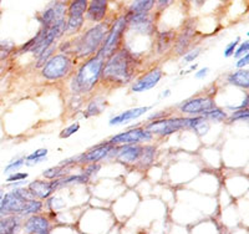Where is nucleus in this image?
Wrapping results in <instances>:
<instances>
[{
  "label": "nucleus",
  "mask_w": 249,
  "mask_h": 234,
  "mask_svg": "<svg viewBox=\"0 0 249 234\" xmlns=\"http://www.w3.org/2000/svg\"><path fill=\"white\" fill-rule=\"evenodd\" d=\"M133 59L127 50H121L111 55L110 59L102 68V80L115 84H127L133 75Z\"/></svg>",
  "instance_id": "f257e3e1"
},
{
  "label": "nucleus",
  "mask_w": 249,
  "mask_h": 234,
  "mask_svg": "<svg viewBox=\"0 0 249 234\" xmlns=\"http://www.w3.org/2000/svg\"><path fill=\"white\" fill-rule=\"evenodd\" d=\"M104 62H105V59L100 56L99 54L89 59L80 68L79 72L72 80V84H71L72 91L77 93H86L92 90L93 86L101 79Z\"/></svg>",
  "instance_id": "f03ea898"
},
{
  "label": "nucleus",
  "mask_w": 249,
  "mask_h": 234,
  "mask_svg": "<svg viewBox=\"0 0 249 234\" xmlns=\"http://www.w3.org/2000/svg\"><path fill=\"white\" fill-rule=\"evenodd\" d=\"M106 29H107L106 24H100L86 31L84 36L77 42V57H86L89 55H92L100 48L102 40L105 39Z\"/></svg>",
  "instance_id": "7ed1b4c3"
},
{
  "label": "nucleus",
  "mask_w": 249,
  "mask_h": 234,
  "mask_svg": "<svg viewBox=\"0 0 249 234\" xmlns=\"http://www.w3.org/2000/svg\"><path fill=\"white\" fill-rule=\"evenodd\" d=\"M202 117H193V119H182V117H173V119L157 120L148 125L144 130L151 133H159V135H170L181 128H195Z\"/></svg>",
  "instance_id": "20e7f679"
},
{
  "label": "nucleus",
  "mask_w": 249,
  "mask_h": 234,
  "mask_svg": "<svg viewBox=\"0 0 249 234\" xmlns=\"http://www.w3.org/2000/svg\"><path fill=\"white\" fill-rule=\"evenodd\" d=\"M126 26H127V20H126V18L121 17L119 19H116V21L113 23L112 28L108 31L107 37H105L106 40L104 42V45H102V48L97 53L100 56H102L104 59H107L111 55L115 54V50H116L117 45H119V42L121 40V36L124 34Z\"/></svg>",
  "instance_id": "39448f33"
},
{
  "label": "nucleus",
  "mask_w": 249,
  "mask_h": 234,
  "mask_svg": "<svg viewBox=\"0 0 249 234\" xmlns=\"http://www.w3.org/2000/svg\"><path fill=\"white\" fill-rule=\"evenodd\" d=\"M71 70V60L66 55L59 54L49 59L43 66V76L48 80H57L66 76Z\"/></svg>",
  "instance_id": "423d86ee"
},
{
  "label": "nucleus",
  "mask_w": 249,
  "mask_h": 234,
  "mask_svg": "<svg viewBox=\"0 0 249 234\" xmlns=\"http://www.w3.org/2000/svg\"><path fill=\"white\" fill-rule=\"evenodd\" d=\"M86 0H75L69 6V19L66 23V30L69 33H75L81 29L84 24V13L88 10Z\"/></svg>",
  "instance_id": "0eeeda50"
},
{
  "label": "nucleus",
  "mask_w": 249,
  "mask_h": 234,
  "mask_svg": "<svg viewBox=\"0 0 249 234\" xmlns=\"http://www.w3.org/2000/svg\"><path fill=\"white\" fill-rule=\"evenodd\" d=\"M151 138H152V133L148 132L147 130H144V128H132L130 131L116 135L115 137H112L110 142L115 144H136L139 142L150 141Z\"/></svg>",
  "instance_id": "6e6552de"
},
{
  "label": "nucleus",
  "mask_w": 249,
  "mask_h": 234,
  "mask_svg": "<svg viewBox=\"0 0 249 234\" xmlns=\"http://www.w3.org/2000/svg\"><path fill=\"white\" fill-rule=\"evenodd\" d=\"M213 108H215V104L210 97H197V99H192L190 101L184 102L181 106L182 112L190 113V115H197V113L204 115L206 112L212 111Z\"/></svg>",
  "instance_id": "1a4fd4ad"
},
{
  "label": "nucleus",
  "mask_w": 249,
  "mask_h": 234,
  "mask_svg": "<svg viewBox=\"0 0 249 234\" xmlns=\"http://www.w3.org/2000/svg\"><path fill=\"white\" fill-rule=\"evenodd\" d=\"M26 200L19 197L13 189L12 192L6 193L1 200V215L3 217L9 215H21V211L24 208Z\"/></svg>",
  "instance_id": "9d476101"
},
{
  "label": "nucleus",
  "mask_w": 249,
  "mask_h": 234,
  "mask_svg": "<svg viewBox=\"0 0 249 234\" xmlns=\"http://www.w3.org/2000/svg\"><path fill=\"white\" fill-rule=\"evenodd\" d=\"M65 4L56 3L54 6L46 9L45 12L40 17V21L43 24L41 29H50L51 26H54L55 24L60 23L64 20V15H65Z\"/></svg>",
  "instance_id": "9b49d317"
},
{
  "label": "nucleus",
  "mask_w": 249,
  "mask_h": 234,
  "mask_svg": "<svg viewBox=\"0 0 249 234\" xmlns=\"http://www.w3.org/2000/svg\"><path fill=\"white\" fill-rule=\"evenodd\" d=\"M161 77V69H153V70H151L150 72L143 75L141 79H139L133 84L132 91H135V92H143V91L151 90V89H153L156 85L159 84Z\"/></svg>",
  "instance_id": "f8f14e48"
},
{
  "label": "nucleus",
  "mask_w": 249,
  "mask_h": 234,
  "mask_svg": "<svg viewBox=\"0 0 249 234\" xmlns=\"http://www.w3.org/2000/svg\"><path fill=\"white\" fill-rule=\"evenodd\" d=\"M60 186V180H53V182H45V180H34L29 184V191L35 198L45 199L55 189Z\"/></svg>",
  "instance_id": "ddd939ff"
},
{
  "label": "nucleus",
  "mask_w": 249,
  "mask_h": 234,
  "mask_svg": "<svg viewBox=\"0 0 249 234\" xmlns=\"http://www.w3.org/2000/svg\"><path fill=\"white\" fill-rule=\"evenodd\" d=\"M143 147L137 144H128V146L120 147L117 150V158L124 163H135L142 156Z\"/></svg>",
  "instance_id": "4468645a"
},
{
  "label": "nucleus",
  "mask_w": 249,
  "mask_h": 234,
  "mask_svg": "<svg viewBox=\"0 0 249 234\" xmlns=\"http://www.w3.org/2000/svg\"><path fill=\"white\" fill-rule=\"evenodd\" d=\"M25 232L29 234H49L50 232V223L46 218L34 216L25 222Z\"/></svg>",
  "instance_id": "2eb2a0df"
},
{
  "label": "nucleus",
  "mask_w": 249,
  "mask_h": 234,
  "mask_svg": "<svg viewBox=\"0 0 249 234\" xmlns=\"http://www.w3.org/2000/svg\"><path fill=\"white\" fill-rule=\"evenodd\" d=\"M107 3L105 0H92L89 3L86 17L91 21H101L106 15Z\"/></svg>",
  "instance_id": "dca6fc26"
},
{
  "label": "nucleus",
  "mask_w": 249,
  "mask_h": 234,
  "mask_svg": "<svg viewBox=\"0 0 249 234\" xmlns=\"http://www.w3.org/2000/svg\"><path fill=\"white\" fill-rule=\"evenodd\" d=\"M115 147L111 146V144H102V146L96 147L93 150L89 151L88 153L81 156V160H79L80 162H91V163H95V162L100 161L102 158L107 157L110 155L111 151L113 150Z\"/></svg>",
  "instance_id": "f3484780"
},
{
  "label": "nucleus",
  "mask_w": 249,
  "mask_h": 234,
  "mask_svg": "<svg viewBox=\"0 0 249 234\" xmlns=\"http://www.w3.org/2000/svg\"><path fill=\"white\" fill-rule=\"evenodd\" d=\"M150 110V108H132V110H128L126 112H122L121 115L113 117L110 120V125H120V124H126L128 121H132L135 119H139L140 116H142L143 113H146Z\"/></svg>",
  "instance_id": "a211bd4d"
},
{
  "label": "nucleus",
  "mask_w": 249,
  "mask_h": 234,
  "mask_svg": "<svg viewBox=\"0 0 249 234\" xmlns=\"http://www.w3.org/2000/svg\"><path fill=\"white\" fill-rule=\"evenodd\" d=\"M228 81L234 86H239V88L248 89L249 88V72L248 70H238L230 75Z\"/></svg>",
  "instance_id": "6ab92c4d"
},
{
  "label": "nucleus",
  "mask_w": 249,
  "mask_h": 234,
  "mask_svg": "<svg viewBox=\"0 0 249 234\" xmlns=\"http://www.w3.org/2000/svg\"><path fill=\"white\" fill-rule=\"evenodd\" d=\"M153 5H155V1H152V0L135 1L130 8L131 14H147Z\"/></svg>",
  "instance_id": "aec40b11"
},
{
  "label": "nucleus",
  "mask_w": 249,
  "mask_h": 234,
  "mask_svg": "<svg viewBox=\"0 0 249 234\" xmlns=\"http://www.w3.org/2000/svg\"><path fill=\"white\" fill-rule=\"evenodd\" d=\"M43 207V203L37 199H33V200H26L25 204H24V208L21 211V216H26V215H34L36 212H39Z\"/></svg>",
  "instance_id": "412c9836"
},
{
  "label": "nucleus",
  "mask_w": 249,
  "mask_h": 234,
  "mask_svg": "<svg viewBox=\"0 0 249 234\" xmlns=\"http://www.w3.org/2000/svg\"><path fill=\"white\" fill-rule=\"evenodd\" d=\"M46 155H48V150H46V148H39V150H36L35 152L31 153V155H29L24 161H25L28 164L39 163V162L45 160Z\"/></svg>",
  "instance_id": "4be33fe9"
},
{
  "label": "nucleus",
  "mask_w": 249,
  "mask_h": 234,
  "mask_svg": "<svg viewBox=\"0 0 249 234\" xmlns=\"http://www.w3.org/2000/svg\"><path fill=\"white\" fill-rule=\"evenodd\" d=\"M173 41V33H162L159 37V51L163 53L171 46Z\"/></svg>",
  "instance_id": "5701e85b"
},
{
  "label": "nucleus",
  "mask_w": 249,
  "mask_h": 234,
  "mask_svg": "<svg viewBox=\"0 0 249 234\" xmlns=\"http://www.w3.org/2000/svg\"><path fill=\"white\" fill-rule=\"evenodd\" d=\"M202 119L213 120V121H223L224 119H227V113L224 112L223 110H221V108H213L212 111H210V112L204 113Z\"/></svg>",
  "instance_id": "b1692460"
},
{
  "label": "nucleus",
  "mask_w": 249,
  "mask_h": 234,
  "mask_svg": "<svg viewBox=\"0 0 249 234\" xmlns=\"http://www.w3.org/2000/svg\"><path fill=\"white\" fill-rule=\"evenodd\" d=\"M153 157H155V148L153 147H143V151H142L141 156V162L143 166H148V164L152 162Z\"/></svg>",
  "instance_id": "393cba45"
},
{
  "label": "nucleus",
  "mask_w": 249,
  "mask_h": 234,
  "mask_svg": "<svg viewBox=\"0 0 249 234\" xmlns=\"http://www.w3.org/2000/svg\"><path fill=\"white\" fill-rule=\"evenodd\" d=\"M62 168H60V167H53V168H49L46 169V171H44L43 175L44 177L49 178V180H54V178H57L60 177V176L62 175Z\"/></svg>",
  "instance_id": "a878e982"
},
{
  "label": "nucleus",
  "mask_w": 249,
  "mask_h": 234,
  "mask_svg": "<svg viewBox=\"0 0 249 234\" xmlns=\"http://www.w3.org/2000/svg\"><path fill=\"white\" fill-rule=\"evenodd\" d=\"M79 128H80V125L77 124V122H76V124H74V125H71L70 127L65 128V130H64L61 133H60V137H61V138L70 137V136L72 135V133L77 132V131H79Z\"/></svg>",
  "instance_id": "bb28decb"
},
{
  "label": "nucleus",
  "mask_w": 249,
  "mask_h": 234,
  "mask_svg": "<svg viewBox=\"0 0 249 234\" xmlns=\"http://www.w3.org/2000/svg\"><path fill=\"white\" fill-rule=\"evenodd\" d=\"M248 110H238L231 116V121H239V120H248Z\"/></svg>",
  "instance_id": "cd10ccee"
},
{
  "label": "nucleus",
  "mask_w": 249,
  "mask_h": 234,
  "mask_svg": "<svg viewBox=\"0 0 249 234\" xmlns=\"http://www.w3.org/2000/svg\"><path fill=\"white\" fill-rule=\"evenodd\" d=\"M239 41H241V39H239V37H237L234 41H232L231 44H228V46H227L226 50H224V56H226V57L232 56V55L234 54V50H235V48H237L238 42H239Z\"/></svg>",
  "instance_id": "c85d7f7f"
},
{
  "label": "nucleus",
  "mask_w": 249,
  "mask_h": 234,
  "mask_svg": "<svg viewBox=\"0 0 249 234\" xmlns=\"http://www.w3.org/2000/svg\"><path fill=\"white\" fill-rule=\"evenodd\" d=\"M24 163H25V161H24L23 158H20V160H17V161L12 162V163L9 164V166L6 167L5 169H4V172L9 173V172H12V171H17V169L20 168V167L23 166Z\"/></svg>",
  "instance_id": "c756f323"
},
{
  "label": "nucleus",
  "mask_w": 249,
  "mask_h": 234,
  "mask_svg": "<svg viewBox=\"0 0 249 234\" xmlns=\"http://www.w3.org/2000/svg\"><path fill=\"white\" fill-rule=\"evenodd\" d=\"M28 176H29L28 173H14V175L10 176L6 180H8L9 183H12V182H20V180H26Z\"/></svg>",
  "instance_id": "7c9ffc66"
},
{
  "label": "nucleus",
  "mask_w": 249,
  "mask_h": 234,
  "mask_svg": "<svg viewBox=\"0 0 249 234\" xmlns=\"http://www.w3.org/2000/svg\"><path fill=\"white\" fill-rule=\"evenodd\" d=\"M248 49H249V41L248 40H246V41L243 42V44H242L241 46H239V48H238V50L235 51L234 53V56L235 57H239V56H242V55L244 54V53H248Z\"/></svg>",
  "instance_id": "2f4dec72"
},
{
  "label": "nucleus",
  "mask_w": 249,
  "mask_h": 234,
  "mask_svg": "<svg viewBox=\"0 0 249 234\" xmlns=\"http://www.w3.org/2000/svg\"><path fill=\"white\" fill-rule=\"evenodd\" d=\"M10 50H12V48H8L5 45V42H0V60L5 59L9 53H10Z\"/></svg>",
  "instance_id": "473e14b6"
},
{
  "label": "nucleus",
  "mask_w": 249,
  "mask_h": 234,
  "mask_svg": "<svg viewBox=\"0 0 249 234\" xmlns=\"http://www.w3.org/2000/svg\"><path fill=\"white\" fill-rule=\"evenodd\" d=\"M100 111H101V108H99V105H97V102L93 101L92 104L89 106L88 108V115L89 116H92V115H96V113H99Z\"/></svg>",
  "instance_id": "72a5a7b5"
},
{
  "label": "nucleus",
  "mask_w": 249,
  "mask_h": 234,
  "mask_svg": "<svg viewBox=\"0 0 249 234\" xmlns=\"http://www.w3.org/2000/svg\"><path fill=\"white\" fill-rule=\"evenodd\" d=\"M51 53H53V49H50V48H49L48 50L44 51L43 54L40 55V59H39V62H37V66L43 65L44 62H45L46 60H48V57L51 55Z\"/></svg>",
  "instance_id": "f704fd0d"
},
{
  "label": "nucleus",
  "mask_w": 249,
  "mask_h": 234,
  "mask_svg": "<svg viewBox=\"0 0 249 234\" xmlns=\"http://www.w3.org/2000/svg\"><path fill=\"white\" fill-rule=\"evenodd\" d=\"M198 55H199V49H197V50H196V51H192L191 54L186 55V56H184V61H186V62L193 61V60H195L196 57L198 56Z\"/></svg>",
  "instance_id": "c9c22d12"
},
{
  "label": "nucleus",
  "mask_w": 249,
  "mask_h": 234,
  "mask_svg": "<svg viewBox=\"0 0 249 234\" xmlns=\"http://www.w3.org/2000/svg\"><path fill=\"white\" fill-rule=\"evenodd\" d=\"M99 168H100V167L97 166V164H93V166H90L88 169H86V175L85 176L88 178L90 177V176H93V175H95V173L97 172V171H99Z\"/></svg>",
  "instance_id": "e433bc0d"
},
{
  "label": "nucleus",
  "mask_w": 249,
  "mask_h": 234,
  "mask_svg": "<svg viewBox=\"0 0 249 234\" xmlns=\"http://www.w3.org/2000/svg\"><path fill=\"white\" fill-rule=\"evenodd\" d=\"M248 62H249V56H248V54H247L246 56L242 57L241 60H238V61H237V68H239V69L244 68V66H246L247 64H248Z\"/></svg>",
  "instance_id": "4c0bfd02"
},
{
  "label": "nucleus",
  "mask_w": 249,
  "mask_h": 234,
  "mask_svg": "<svg viewBox=\"0 0 249 234\" xmlns=\"http://www.w3.org/2000/svg\"><path fill=\"white\" fill-rule=\"evenodd\" d=\"M208 69L207 68H204V69H202L201 71H198V72L196 73V77H197V79H201V77H203V76H206L207 73H208Z\"/></svg>",
  "instance_id": "58836bf2"
},
{
  "label": "nucleus",
  "mask_w": 249,
  "mask_h": 234,
  "mask_svg": "<svg viewBox=\"0 0 249 234\" xmlns=\"http://www.w3.org/2000/svg\"><path fill=\"white\" fill-rule=\"evenodd\" d=\"M1 200H3V196L0 195V217H3V215H1Z\"/></svg>",
  "instance_id": "ea45409f"
},
{
  "label": "nucleus",
  "mask_w": 249,
  "mask_h": 234,
  "mask_svg": "<svg viewBox=\"0 0 249 234\" xmlns=\"http://www.w3.org/2000/svg\"><path fill=\"white\" fill-rule=\"evenodd\" d=\"M167 95H170V91H166V92H163V96H167Z\"/></svg>",
  "instance_id": "a19ab883"
},
{
  "label": "nucleus",
  "mask_w": 249,
  "mask_h": 234,
  "mask_svg": "<svg viewBox=\"0 0 249 234\" xmlns=\"http://www.w3.org/2000/svg\"><path fill=\"white\" fill-rule=\"evenodd\" d=\"M0 193H1V191H0Z\"/></svg>",
  "instance_id": "79ce46f5"
},
{
  "label": "nucleus",
  "mask_w": 249,
  "mask_h": 234,
  "mask_svg": "<svg viewBox=\"0 0 249 234\" xmlns=\"http://www.w3.org/2000/svg\"><path fill=\"white\" fill-rule=\"evenodd\" d=\"M0 218H1V217H0Z\"/></svg>",
  "instance_id": "37998d69"
}]
</instances>
